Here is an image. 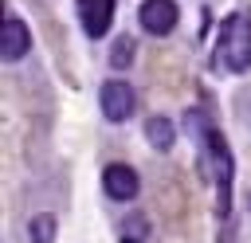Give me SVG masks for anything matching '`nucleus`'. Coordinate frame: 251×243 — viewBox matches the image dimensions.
Segmentation results:
<instances>
[{"label":"nucleus","instance_id":"f257e3e1","mask_svg":"<svg viewBox=\"0 0 251 243\" xmlns=\"http://www.w3.org/2000/svg\"><path fill=\"white\" fill-rule=\"evenodd\" d=\"M216 63H224L231 74H243V71L251 67V16H247V12H231V16L220 24Z\"/></svg>","mask_w":251,"mask_h":243},{"label":"nucleus","instance_id":"f03ea898","mask_svg":"<svg viewBox=\"0 0 251 243\" xmlns=\"http://www.w3.org/2000/svg\"><path fill=\"white\" fill-rule=\"evenodd\" d=\"M208 153H212V169H216V184H220L216 212H220V219H227V212H231V153L216 129H208Z\"/></svg>","mask_w":251,"mask_h":243},{"label":"nucleus","instance_id":"7ed1b4c3","mask_svg":"<svg viewBox=\"0 0 251 243\" xmlns=\"http://www.w3.org/2000/svg\"><path fill=\"white\" fill-rule=\"evenodd\" d=\"M98 102H102V114H106L110 122H126V118L133 114V106H137V94L129 90V82L110 78V82H102Z\"/></svg>","mask_w":251,"mask_h":243},{"label":"nucleus","instance_id":"20e7f679","mask_svg":"<svg viewBox=\"0 0 251 243\" xmlns=\"http://www.w3.org/2000/svg\"><path fill=\"white\" fill-rule=\"evenodd\" d=\"M27 47H31V31L24 27V20L4 16V27H0V59L4 63H16V59L27 55Z\"/></svg>","mask_w":251,"mask_h":243},{"label":"nucleus","instance_id":"39448f33","mask_svg":"<svg viewBox=\"0 0 251 243\" xmlns=\"http://www.w3.org/2000/svg\"><path fill=\"white\" fill-rule=\"evenodd\" d=\"M137 20H141V27L149 35H169L176 27V4L173 0H145L141 12H137Z\"/></svg>","mask_w":251,"mask_h":243},{"label":"nucleus","instance_id":"423d86ee","mask_svg":"<svg viewBox=\"0 0 251 243\" xmlns=\"http://www.w3.org/2000/svg\"><path fill=\"white\" fill-rule=\"evenodd\" d=\"M78 20H82V31L90 39L106 35L110 20H114V0H78Z\"/></svg>","mask_w":251,"mask_h":243},{"label":"nucleus","instance_id":"0eeeda50","mask_svg":"<svg viewBox=\"0 0 251 243\" xmlns=\"http://www.w3.org/2000/svg\"><path fill=\"white\" fill-rule=\"evenodd\" d=\"M102 188H106L110 200H133L141 184H137V172H133L129 165H106V172H102Z\"/></svg>","mask_w":251,"mask_h":243},{"label":"nucleus","instance_id":"6e6552de","mask_svg":"<svg viewBox=\"0 0 251 243\" xmlns=\"http://www.w3.org/2000/svg\"><path fill=\"white\" fill-rule=\"evenodd\" d=\"M145 137H149V145L153 149H173V122L169 118H149L145 122Z\"/></svg>","mask_w":251,"mask_h":243},{"label":"nucleus","instance_id":"1a4fd4ad","mask_svg":"<svg viewBox=\"0 0 251 243\" xmlns=\"http://www.w3.org/2000/svg\"><path fill=\"white\" fill-rule=\"evenodd\" d=\"M27 231H31V243H51V239H55V216H51V212L35 216Z\"/></svg>","mask_w":251,"mask_h":243},{"label":"nucleus","instance_id":"9d476101","mask_svg":"<svg viewBox=\"0 0 251 243\" xmlns=\"http://www.w3.org/2000/svg\"><path fill=\"white\" fill-rule=\"evenodd\" d=\"M129 59H133V39L122 35V39L114 43V51H110V67H129Z\"/></svg>","mask_w":251,"mask_h":243},{"label":"nucleus","instance_id":"9b49d317","mask_svg":"<svg viewBox=\"0 0 251 243\" xmlns=\"http://www.w3.org/2000/svg\"><path fill=\"white\" fill-rule=\"evenodd\" d=\"M122 243H137V239H122Z\"/></svg>","mask_w":251,"mask_h":243}]
</instances>
